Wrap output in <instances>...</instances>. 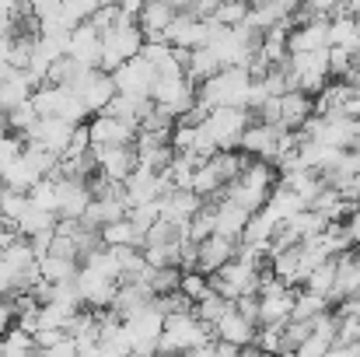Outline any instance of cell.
Wrapping results in <instances>:
<instances>
[{
    "instance_id": "6da1fadb",
    "label": "cell",
    "mask_w": 360,
    "mask_h": 357,
    "mask_svg": "<svg viewBox=\"0 0 360 357\" xmlns=\"http://www.w3.org/2000/svg\"><path fill=\"white\" fill-rule=\"evenodd\" d=\"M140 49H143V32H140L136 18H126L122 14L112 28L102 32V60H98V67L102 70H116L122 60L136 56Z\"/></svg>"
},
{
    "instance_id": "7a4b0ae2",
    "label": "cell",
    "mask_w": 360,
    "mask_h": 357,
    "mask_svg": "<svg viewBox=\"0 0 360 357\" xmlns=\"http://www.w3.org/2000/svg\"><path fill=\"white\" fill-rule=\"evenodd\" d=\"M116 287H120L116 277H105V273H98V270H91V266L81 263V270H77V294H81V305H88V308H109Z\"/></svg>"
},
{
    "instance_id": "3957f363",
    "label": "cell",
    "mask_w": 360,
    "mask_h": 357,
    "mask_svg": "<svg viewBox=\"0 0 360 357\" xmlns=\"http://www.w3.org/2000/svg\"><path fill=\"white\" fill-rule=\"evenodd\" d=\"M91 154H95V172H102L112 182H122L136 165L133 144H102V147H91Z\"/></svg>"
},
{
    "instance_id": "277c9868",
    "label": "cell",
    "mask_w": 360,
    "mask_h": 357,
    "mask_svg": "<svg viewBox=\"0 0 360 357\" xmlns=\"http://www.w3.org/2000/svg\"><path fill=\"white\" fill-rule=\"evenodd\" d=\"M112 81H116V92L122 95H150V84H154V67L136 53L129 60H122L116 70H109Z\"/></svg>"
},
{
    "instance_id": "5b68a950",
    "label": "cell",
    "mask_w": 360,
    "mask_h": 357,
    "mask_svg": "<svg viewBox=\"0 0 360 357\" xmlns=\"http://www.w3.org/2000/svg\"><path fill=\"white\" fill-rule=\"evenodd\" d=\"M88 133H91V147H102V144H133L136 126L120 116H109V113H95V116L88 119Z\"/></svg>"
},
{
    "instance_id": "8992f818",
    "label": "cell",
    "mask_w": 360,
    "mask_h": 357,
    "mask_svg": "<svg viewBox=\"0 0 360 357\" xmlns=\"http://www.w3.org/2000/svg\"><path fill=\"white\" fill-rule=\"evenodd\" d=\"M70 133H74V123H67V119H60V116H39L32 126H28L25 140H35V144L49 147L53 154H63Z\"/></svg>"
},
{
    "instance_id": "52a82bcc",
    "label": "cell",
    "mask_w": 360,
    "mask_h": 357,
    "mask_svg": "<svg viewBox=\"0 0 360 357\" xmlns=\"http://www.w3.org/2000/svg\"><path fill=\"white\" fill-rule=\"evenodd\" d=\"M67 53L77 56V60L88 63V67H98V60H102V32H98L91 21L74 25L70 35H67Z\"/></svg>"
},
{
    "instance_id": "ba28073f",
    "label": "cell",
    "mask_w": 360,
    "mask_h": 357,
    "mask_svg": "<svg viewBox=\"0 0 360 357\" xmlns=\"http://www.w3.org/2000/svg\"><path fill=\"white\" fill-rule=\"evenodd\" d=\"M179 11L168 4V0H143L140 14H136V25L143 32V42H165V28L172 25Z\"/></svg>"
},
{
    "instance_id": "9c48e42d",
    "label": "cell",
    "mask_w": 360,
    "mask_h": 357,
    "mask_svg": "<svg viewBox=\"0 0 360 357\" xmlns=\"http://www.w3.org/2000/svg\"><path fill=\"white\" fill-rule=\"evenodd\" d=\"M235 249H238V242H235V238L210 232L203 242H196V270L214 273L217 266H224V263L235 256Z\"/></svg>"
},
{
    "instance_id": "30bf717a",
    "label": "cell",
    "mask_w": 360,
    "mask_h": 357,
    "mask_svg": "<svg viewBox=\"0 0 360 357\" xmlns=\"http://www.w3.org/2000/svg\"><path fill=\"white\" fill-rule=\"evenodd\" d=\"M326 46H329V18H311L304 25H294L287 35V53L326 49Z\"/></svg>"
},
{
    "instance_id": "8fae6325",
    "label": "cell",
    "mask_w": 360,
    "mask_h": 357,
    "mask_svg": "<svg viewBox=\"0 0 360 357\" xmlns=\"http://www.w3.org/2000/svg\"><path fill=\"white\" fill-rule=\"evenodd\" d=\"M255 322L252 319H245L238 308H235V301H231V308L214 322V337H221V340H228V344H235V347H245V344H252V337H255Z\"/></svg>"
},
{
    "instance_id": "7c38bea8",
    "label": "cell",
    "mask_w": 360,
    "mask_h": 357,
    "mask_svg": "<svg viewBox=\"0 0 360 357\" xmlns=\"http://www.w3.org/2000/svg\"><path fill=\"white\" fill-rule=\"evenodd\" d=\"M315 113V99L301 88H290L280 95V126L283 130H301L304 119Z\"/></svg>"
},
{
    "instance_id": "4fadbf2b",
    "label": "cell",
    "mask_w": 360,
    "mask_h": 357,
    "mask_svg": "<svg viewBox=\"0 0 360 357\" xmlns=\"http://www.w3.org/2000/svg\"><path fill=\"white\" fill-rule=\"evenodd\" d=\"M245 221H248V211L238 207L235 200H228V196H217V200H214V232H217V235H228L238 242Z\"/></svg>"
},
{
    "instance_id": "5bb4252c",
    "label": "cell",
    "mask_w": 360,
    "mask_h": 357,
    "mask_svg": "<svg viewBox=\"0 0 360 357\" xmlns=\"http://www.w3.org/2000/svg\"><path fill=\"white\" fill-rule=\"evenodd\" d=\"M182 70H186V77H189L193 84H200V81H207L210 74H217L221 63H217V56H214L207 46H193V49L186 53V60H182Z\"/></svg>"
},
{
    "instance_id": "9a60e30c",
    "label": "cell",
    "mask_w": 360,
    "mask_h": 357,
    "mask_svg": "<svg viewBox=\"0 0 360 357\" xmlns=\"http://www.w3.org/2000/svg\"><path fill=\"white\" fill-rule=\"evenodd\" d=\"M77 270L81 263L70 259V256H56V252H46L39 259V277L49 280V284H60V280H77Z\"/></svg>"
},
{
    "instance_id": "2e32d148",
    "label": "cell",
    "mask_w": 360,
    "mask_h": 357,
    "mask_svg": "<svg viewBox=\"0 0 360 357\" xmlns=\"http://www.w3.org/2000/svg\"><path fill=\"white\" fill-rule=\"evenodd\" d=\"M98 235H102V245H136V249L143 245V232L129 218H116V221L102 225Z\"/></svg>"
},
{
    "instance_id": "e0dca14e",
    "label": "cell",
    "mask_w": 360,
    "mask_h": 357,
    "mask_svg": "<svg viewBox=\"0 0 360 357\" xmlns=\"http://www.w3.org/2000/svg\"><path fill=\"white\" fill-rule=\"evenodd\" d=\"M0 354L25 357V354H39V347H35V337H32V333H25L21 326H7V330L0 333Z\"/></svg>"
},
{
    "instance_id": "ac0fdd59",
    "label": "cell",
    "mask_w": 360,
    "mask_h": 357,
    "mask_svg": "<svg viewBox=\"0 0 360 357\" xmlns=\"http://www.w3.org/2000/svg\"><path fill=\"white\" fill-rule=\"evenodd\" d=\"M147 284H150V291H154V294L179 291V284H182V266H175V263H168V266H150Z\"/></svg>"
},
{
    "instance_id": "d6986e66",
    "label": "cell",
    "mask_w": 360,
    "mask_h": 357,
    "mask_svg": "<svg viewBox=\"0 0 360 357\" xmlns=\"http://www.w3.org/2000/svg\"><path fill=\"white\" fill-rule=\"evenodd\" d=\"M28 207V193L25 189H11V186H0V221L14 225Z\"/></svg>"
},
{
    "instance_id": "ffe728a7",
    "label": "cell",
    "mask_w": 360,
    "mask_h": 357,
    "mask_svg": "<svg viewBox=\"0 0 360 357\" xmlns=\"http://www.w3.org/2000/svg\"><path fill=\"white\" fill-rule=\"evenodd\" d=\"M179 291H182L189 301H200L203 294H210V273H203V270H182Z\"/></svg>"
},
{
    "instance_id": "44dd1931",
    "label": "cell",
    "mask_w": 360,
    "mask_h": 357,
    "mask_svg": "<svg viewBox=\"0 0 360 357\" xmlns=\"http://www.w3.org/2000/svg\"><path fill=\"white\" fill-rule=\"evenodd\" d=\"M35 119H39V109H35L32 99H28V102H18V106L7 113V126H11V133H21V137H25Z\"/></svg>"
},
{
    "instance_id": "7402d4cb",
    "label": "cell",
    "mask_w": 360,
    "mask_h": 357,
    "mask_svg": "<svg viewBox=\"0 0 360 357\" xmlns=\"http://www.w3.org/2000/svg\"><path fill=\"white\" fill-rule=\"evenodd\" d=\"M245 14H248V4L245 0H221L217 11L210 14V21H217V25H241Z\"/></svg>"
},
{
    "instance_id": "603a6c76",
    "label": "cell",
    "mask_w": 360,
    "mask_h": 357,
    "mask_svg": "<svg viewBox=\"0 0 360 357\" xmlns=\"http://www.w3.org/2000/svg\"><path fill=\"white\" fill-rule=\"evenodd\" d=\"M354 67V53L347 46H329V77H343Z\"/></svg>"
},
{
    "instance_id": "cb8c5ba5",
    "label": "cell",
    "mask_w": 360,
    "mask_h": 357,
    "mask_svg": "<svg viewBox=\"0 0 360 357\" xmlns=\"http://www.w3.org/2000/svg\"><path fill=\"white\" fill-rule=\"evenodd\" d=\"M122 18V11H120V4H102V7H95L91 14H88V21L98 28V32H105V28H112L116 21Z\"/></svg>"
},
{
    "instance_id": "d4e9b609",
    "label": "cell",
    "mask_w": 360,
    "mask_h": 357,
    "mask_svg": "<svg viewBox=\"0 0 360 357\" xmlns=\"http://www.w3.org/2000/svg\"><path fill=\"white\" fill-rule=\"evenodd\" d=\"M333 347V337H326V333H308L304 340H301V347H297V354H326Z\"/></svg>"
},
{
    "instance_id": "484cf974",
    "label": "cell",
    "mask_w": 360,
    "mask_h": 357,
    "mask_svg": "<svg viewBox=\"0 0 360 357\" xmlns=\"http://www.w3.org/2000/svg\"><path fill=\"white\" fill-rule=\"evenodd\" d=\"M245 4H248V0H245Z\"/></svg>"
}]
</instances>
